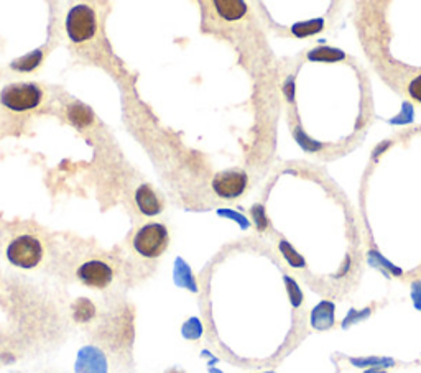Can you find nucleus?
I'll return each instance as SVG.
<instances>
[{
    "mask_svg": "<svg viewBox=\"0 0 421 373\" xmlns=\"http://www.w3.org/2000/svg\"><path fill=\"white\" fill-rule=\"evenodd\" d=\"M354 365L364 367V365H392V360H385V358H362V360H352Z\"/></svg>",
    "mask_w": 421,
    "mask_h": 373,
    "instance_id": "obj_12",
    "label": "nucleus"
},
{
    "mask_svg": "<svg viewBox=\"0 0 421 373\" xmlns=\"http://www.w3.org/2000/svg\"><path fill=\"white\" fill-rule=\"evenodd\" d=\"M311 319H313L311 322H313L316 329H329L334 322V306L331 303H321V305L313 311V317H311Z\"/></svg>",
    "mask_w": 421,
    "mask_h": 373,
    "instance_id": "obj_8",
    "label": "nucleus"
},
{
    "mask_svg": "<svg viewBox=\"0 0 421 373\" xmlns=\"http://www.w3.org/2000/svg\"><path fill=\"white\" fill-rule=\"evenodd\" d=\"M283 250H285V255L288 257V260H290V264L293 265V266H301L303 265V259H301L300 255H296L295 252L291 250V248H286V247H282Z\"/></svg>",
    "mask_w": 421,
    "mask_h": 373,
    "instance_id": "obj_13",
    "label": "nucleus"
},
{
    "mask_svg": "<svg viewBox=\"0 0 421 373\" xmlns=\"http://www.w3.org/2000/svg\"><path fill=\"white\" fill-rule=\"evenodd\" d=\"M214 191L224 199H236L247 188V174L239 169L219 173L213 181Z\"/></svg>",
    "mask_w": 421,
    "mask_h": 373,
    "instance_id": "obj_6",
    "label": "nucleus"
},
{
    "mask_svg": "<svg viewBox=\"0 0 421 373\" xmlns=\"http://www.w3.org/2000/svg\"><path fill=\"white\" fill-rule=\"evenodd\" d=\"M7 259L18 268H35L43 259V245L33 236H20L7 247Z\"/></svg>",
    "mask_w": 421,
    "mask_h": 373,
    "instance_id": "obj_2",
    "label": "nucleus"
},
{
    "mask_svg": "<svg viewBox=\"0 0 421 373\" xmlns=\"http://www.w3.org/2000/svg\"><path fill=\"white\" fill-rule=\"evenodd\" d=\"M77 278L86 287L104 289L112 283L114 270L111 265L102 260H91L77 268Z\"/></svg>",
    "mask_w": 421,
    "mask_h": 373,
    "instance_id": "obj_5",
    "label": "nucleus"
},
{
    "mask_svg": "<svg viewBox=\"0 0 421 373\" xmlns=\"http://www.w3.org/2000/svg\"><path fill=\"white\" fill-rule=\"evenodd\" d=\"M413 301L418 310H421V283L413 284Z\"/></svg>",
    "mask_w": 421,
    "mask_h": 373,
    "instance_id": "obj_14",
    "label": "nucleus"
},
{
    "mask_svg": "<svg viewBox=\"0 0 421 373\" xmlns=\"http://www.w3.org/2000/svg\"><path fill=\"white\" fill-rule=\"evenodd\" d=\"M43 99V91L36 84H12L6 87L0 94V100L7 109L15 112H25V110L36 109Z\"/></svg>",
    "mask_w": 421,
    "mask_h": 373,
    "instance_id": "obj_3",
    "label": "nucleus"
},
{
    "mask_svg": "<svg viewBox=\"0 0 421 373\" xmlns=\"http://www.w3.org/2000/svg\"><path fill=\"white\" fill-rule=\"evenodd\" d=\"M95 30H98V20H95L93 8L88 6H76L71 8L66 17V31L75 43H82V41L93 38Z\"/></svg>",
    "mask_w": 421,
    "mask_h": 373,
    "instance_id": "obj_4",
    "label": "nucleus"
},
{
    "mask_svg": "<svg viewBox=\"0 0 421 373\" xmlns=\"http://www.w3.org/2000/svg\"><path fill=\"white\" fill-rule=\"evenodd\" d=\"M408 92H410V98L416 100V102L421 104V75H418L415 77L413 81L410 82L408 86Z\"/></svg>",
    "mask_w": 421,
    "mask_h": 373,
    "instance_id": "obj_11",
    "label": "nucleus"
},
{
    "mask_svg": "<svg viewBox=\"0 0 421 373\" xmlns=\"http://www.w3.org/2000/svg\"><path fill=\"white\" fill-rule=\"evenodd\" d=\"M365 373H385L383 370H367Z\"/></svg>",
    "mask_w": 421,
    "mask_h": 373,
    "instance_id": "obj_15",
    "label": "nucleus"
},
{
    "mask_svg": "<svg viewBox=\"0 0 421 373\" xmlns=\"http://www.w3.org/2000/svg\"><path fill=\"white\" fill-rule=\"evenodd\" d=\"M217 12L221 13L222 18L226 20H239L240 17H244L247 10L245 3L239 2V0H231V2H216Z\"/></svg>",
    "mask_w": 421,
    "mask_h": 373,
    "instance_id": "obj_9",
    "label": "nucleus"
},
{
    "mask_svg": "<svg viewBox=\"0 0 421 373\" xmlns=\"http://www.w3.org/2000/svg\"><path fill=\"white\" fill-rule=\"evenodd\" d=\"M135 202L145 215H157L162 213L163 209V201L160 199V196L148 184H144V186H140L139 190H137Z\"/></svg>",
    "mask_w": 421,
    "mask_h": 373,
    "instance_id": "obj_7",
    "label": "nucleus"
},
{
    "mask_svg": "<svg viewBox=\"0 0 421 373\" xmlns=\"http://www.w3.org/2000/svg\"><path fill=\"white\" fill-rule=\"evenodd\" d=\"M323 29V22L321 20H313V22H306V23H298V25L293 26V31H295L298 36H308L313 35L314 31Z\"/></svg>",
    "mask_w": 421,
    "mask_h": 373,
    "instance_id": "obj_10",
    "label": "nucleus"
},
{
    "mask_svg": "<svg viewBox=\"0 0 421 373\" xmlns=\"http://www.w3.org/2000/svg\"><path fill=\"white\" fill-rule=\"evenodd\" d=\"M168 242H170V236L163 224H146L135 234L132 245L135 252L145 259H157L167 250Z\"/></svg>",
    "mask_w": 421,
    "mask_h": 373,
    "instance_id": "obj_1",
    "label": "nucleus"
}]
</instances>
